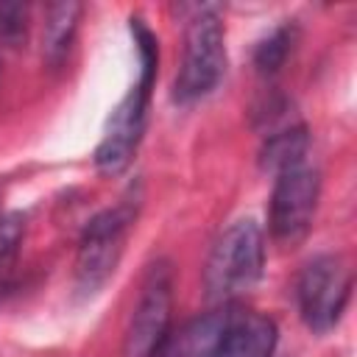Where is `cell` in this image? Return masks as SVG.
Masks as SVG:
<instances>
[{
    "label": "cell",
    "mask_w": 357,
    "mask_h": 357,
    "mask_svg": "<svg viewBox=\"0 0 357 357\" xmlns=\"http://www.w3.org/2000/svg\"><path fill=\"white\" fill-rule=\"evenodd\" d=\"M229 304L209 310L192 321H187L178 332H170L159 357H215Z\"/></svg>",
    "instance_id": "cell-9"
},
{
    "label": "cell",
    "mask_w": 357,
    "mask_h": 357,
    "mask_svg": "<svg viewBox=\"0 0 357 357\" xmlns=\"http://www.w3.org/2000/svg\"><path fill=\"white\" fill-rule=\"evenodd\" d=\"M226 70L223 22L215 6H198L184 28L181 64L173 84V98L178 103H195L206 98Z\"/></svg>",
    "instance_id": "cell-3"
},
{
    "label": "cell",
    "mask_w": 357,
    "mask_h": 357,
    "mask_svg": "<svg viewBox=\"0 0 357 357\" xmlns=\"http://www.w3.org/2000/svg\"><path fill=\"white\" fill-rule=\"evenodd\" d=\"M276 349V324L254 310L229 304L215 357H271Z\"/></svg>",
    "instance_id": "cell-8"
},
{
    "label": "cell",
    "mask_w": 357,
    "mask_h": 357,
    "mask_svg": "<svg viewBox=\"0 0 357 357\" xmlns=\"http://www.w3.org/2000/svg\"><path fill=\"white\" fill-rule=\"evenodd\" d=\"M137 220V198H123V204L95 215L78 243L75 257V290L81 296H95L114 273L131 223Z\"/></svg>",
    "instance_id": "cell-4"
},
{
    "label": "cell",
    "mask_w": 357,
    "mask_h": 357,
    "mask_svg": "<svg viewBox=\"0 0 357 357\" xmlns=\"http://www.w3.org/2000/svg\"><path fill=\"white\" fill-rule=\"evenodd\" d=\"M265 265V237L257 220L243 218L234 220L220 237L215 240L206 268H204V287L206 298L218 304H229L234 296L251 290L262 276Z\"/></svg>",
    "instance_id": "cell-2"
},
{
    "label": "cell",
    "mask_w": 357,
    "mask_h": 357,
    "mask_svg": "<svg viewBox=\"0 0 357 357\" xmlns=\"http://www.w3.org/2000/svg\"><path fill=\"white\" fill-rule=\"evenodd\" d=\"M349 296H351V271L340 257L324 254L304 265L296 284V298H298V312L312 332L335 329L337 321L343 318Z\"/></svg>",
    "instance_id": "cell-6"
},
{
    "label": "cell",
    "mask_w": 357,
    "mask_h": 357,
    "mask_svg": "<svg viewBox=\"0 0 357 357\" xmlns=\"http://www.w3.org/2000/svg\"><path fill=\"white\" fill-rule=\"evenodd\" d=\"M22 229H25V218L20 212H6V215L0 212V284L14 271L22 243Z\"/></svg>",
    "instance_id": "cell-13"
},
{
    "label": "cell",
    "mask_w": 357,
    "mask_h": 357,
    "mask_svg": "<svg viewBox=\"0 0 357 357\" xmlns=\"http://www.w3.org/2000/svg\"><path fill=\"white\" fill-rule=\"evenodd\" d=\"M307 148H310V137L304 126H290L282 128L276 134H271L259 151V162L265 170H271L273 176L290 165H298L307 159Z\"/></svg>",
    "instance_id": "cell-11"
},
{
    "label": "cell",
    "mask_w": 357,
    "mask_h": 357,
    "mask_svg": "<svg viewBox=\"0 0 357 357\" xmlns=\"http://www.w3.org/2000/svg\"><path fill=\"white\" fill-rule=\"evenodd\" d=\"M293 42H296V28L293 25H279L273 33H268L257 50H254V64L262 75H273L284 67L290 50H293Z\"/></svg>",
    "instance_id": "cell-12"
},
{
    "label": "cell",
    "mask_w": 357,
    "mask_h": 357,
    "mask_svg": "<svg viewBox=\"0 0 357 357\" xmlns=\"http://www.w3.org/2000/svg\"><path fill=\"white\" fill-rule=\"evenodd\" d=\"M28 36V6L0 3V45L20 47Z\"/></svg>",
    "instance_id": "cell-14"
},
{
    "label": "cell",
    "mask_w": 357,
    "mask_h": 357,
    "mask_svg": "<svg viewBox=\"0 0 357 357\" xmlns=\"http://www.w3.org/2000/svg\"><path fill=\"white\" fill-rule=\"evenodd\" d=\"M173 321V273L167 262H153L123 337V357H159Z\"/></svg>",
    "instance_id": "cell-5"
},
{
    "label": "cell",
    "mask_w": 357,
    "mask_h": 357,
    "mask_svg": "<svg viewBox=\"0 0 357 357\" xmlns=\"http://www.w3.org/2000/svg\"><path fill=\"white\" fill-rule=\"evenodd\" d=\"M81 17L78 3H53L45 11V33H42V53L50 64H61L70 50Z\"/></svg>",
    "instance_id": "cell-10"
},
{
    "label": "cell",
    "mask_w": 357,
    "mask_h": 357,
    "mask_svg": "<svg viewBox=\"0 0 357 357\" xmlns=\"http://www.w3.org/2000/svg\"><path fill=\"white\" fill-rule=\"evenodd\" d=\"M318 192H321V176L307 159L276 173L268 223H271V234L279 243H298L310 231L318 206Z\"/></svg>",
    "instance_id": "cell-7"
},
{
    "label": "cell",
    "mask_w": 357,
    "mask_h": 357,
    "mask_svg": "<svg viewBox=\"0 0 357 357\" xmlns=\"http://www.w3.org/2000/svg\"><path fill=\"white\" fill-rule=\"evenodd\" d=\"M131 31L139 50V81L114 106L103 128V137L95 148V167L103 176H117L131 165L148 123V100H151V86L159 64L156 36L142 25V20H131Z\"/></svg>",
    "instance_id": "cell-1"
}]
</instances>
